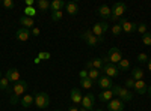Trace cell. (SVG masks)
I'll use <instances>...</instances> for the list:
<instances>
[{
    "instance_id": "1",
    "label": "cell",
    "mask_w": 151,
    "mask_h": 111,
    "mask_svg": "<svg viewBox=\"0 0 151 111\" xmlns=\"http://www.w3.org/2000/svg\"><path fill=\"white\" fill-rule=\"evenodd\" d=\"M27 87H29V84H27V81H24V80H20V81H17L14 84V87H12V93L14 95L11 96V104L12 105L18 104L20 96H23L24 93L27 92Z\"/></svg>"
},
{
    "instance_id": "2",
    "label": "cell",
    "mask_w": 151,
    "mask_h": 111,
    "mask_svg": "<svg viewBox=\"0 0 151 111\" xmlns=\"http://www.w3.org/2000/svg\"><path fill=\"white\" fill-rule=\"evenodd\" d=\"M112 92H113L115 96H118V99H121L124 102H129V101L133 99V92L125 89V87H121V86H118V84H115L112 87Z\"/></svg>"
},
{
    "instance_id": "3",
    "label": "cell",
    "mask_w": 151,
    "mask_h": 111,
    "mask_svg": "<svg viewBox=\"0 0 151 111\" xmlns=\"http://www.w3.org/2000/svg\"><path fill=\"white\" fill-rule=\"evenodd\" d=\"M80 38L88 44V45H91V47H97L98 42H103V38H97V36L92 33V30H85L82 35H80Z\"/></svg>"
},
{
    "instance_id": "4",
    "label": "cell",
    "mask_w": 151,
    "mask_h": 111,
    "mask_svg": "<svg viewBox=\"0 0 151 111\" xmlns=\"http://www.w3.org/2000/svg\"><path fill=\"white\" fill-rule=\"evenodd\" d=\"M33 98H35V105L38 107V108H47L48 105H50V96L45 93V92H40V93H36V95H33Z\"/></svg>"
},
{
    "instance_id": "5",
    "label": "cell",
    "mask_w": 151,
    "mask_h": 111,
    "mask_svg": "<svg viewBox=\"0 0 151 111\" xmlns=\"http://www.w3.org/2000/svg\"><path fill=\"white\" fill-rule=\"evenodd\" d=\"M106 59H107V63H113V65H116V63H119V62L122 60V54H121V51L118 50V48H110L109 50V53H107V56H106Z\"/></svg>"
},
{
    "instance_id": "6",
    "label": "cell",
    "mask_w": 151,
    "mask_h": 111,
    "mask_svg": "<svg viewBox=\"0 0 151 111\" xmlns=\"http://www.w3.org/2000/svg\"><path fill=\"white\" fill-rule=\"evenodd\" d=\"M101 72L104 74L106 77H109V78H116V77L119 75V69H118V66H116V65H113V63H104Z\"/></svg>"
},
{
    "instance_id": "7",
    "label": "cell",
    "mask_w": 151,
    "mask_h": 111,
    "mask_svg": "<svg viewBox=\"0 0 151 111\" xmlns=\"http://www.w3.org/2000/svg\"><path fill=\"white\" fill-rule=\"evenodd\" d=\"M91 30H92V33L97 36V38H103V33L109 30V24H107L106 21L97 23V24H94V27H92Z\"/></svg>"
},
{
    "instance_id": "8",
    "label": "cell",
    "mask_w": 151,
    "mask_h": 111,
    "mask_svg": "<svg viewBox=\"0 0 151 111\" xmlns=\"http://www.w3.org/2000/svg\"><path fill=\"white\" fill-rule=\"evenodd\" d=\"M97 84H98V87L103 89V90H110L113 86H115L112 83V78H109L106 75H100V78L97 80Z\"/></svg>"
},
{
    "instance_id": "9",
    "label": "cell",
    "mask_w": 151,
    "mask_h": 111,
    "mask_svg": "<svg viewBox=\"0 0 151 111\" xmlns=\"http://www.w3.org/2000/svg\"><path fill=\"white\" fill-rule=\"evenodd\" d=\"M94 104H95V95H92V93H88L86 96H83V99H82V108H85V110H88V111H91L92 110V107H94Z\"/></svg>"
},
{
    "instance_id": "10",
    "label": "cell",
    "mask_w": 151,
    "mask_h": 111,
    "mask_svg": "<svg viewBox=\"0 0 151 111\" xmlns=\"http://www.w3.org/2000/svg\"><path fill=\"white\" fill-rule=\"evenodd\" d=\"M125 11H127V6H125V3H122V2H116V3H113V6H112V15L122 18Z\"/></svg>"
},
{
    "instance_id": "11",
    "label": "cell",
    "mask_w": 151,
    "mask_h": 111,
    "mask_svg": "<svg viewBox=\"0 0 151 111\" xmlns=\"http://www.w3.org/2000/svg\"><path fill=\"white\" fill-rule=\"evenodd\" d=\"M107 110L109 111H122L124 110V101L118 99V98H113V99L109 101V104H107Z\"/></svg>"
},
{
    "instance_id": "12",
    "label": "cell",
    "mask_w": 151,
    "mask_h": 111,
    "mask_svg": "<svg viewBox=\"0 0 151 111\" xmlns=\"http://www.w3.org/2000/svg\"><path fill=\"white\" fill-rule=\"evenodd\" d=\"M119 26H121L122 32H125V33H133V32L136 30V24L130 23L129 20H125L124 17L119 20Z\"/></svg>"
},
{
    "instance_id": "13",
    "label": "cell",
    "mask_w": 151,
    "mask_h": 111,
    "mask_svg": "<svg viewBox=\"0 0 151 111\" xmlns=\"http://www.w3.org/2000/svg\"><path fill=\"white\" fill-rule=\"evenodd\" d=\"M8 80H9V83H17V81H20L21 78H20V72H18V69L17 68H11V69H8L6 71V75H5Z\"/></svg>"
},
{
    "instance_id": "14",
    "label": "cell",
    "mask_w": 151,
    "mask_h": 111,
    "mask_svg": "<svg viewBox=\"0 0 151 111\" xmlns=\"http://www.w3.org/2000/svg\"><path fill=\"white\" fill-rule=\"evenodd\" d=\"M134 92L137 95H145L148 92V84L144 81V80H139V81H134Z\"/></svg>"
},
{
    "instance_id": "15",
    "label": "cell",
    "mask_w": 151,
    "mask_h": 111,
    "mask_svg": "<svg viewBox=\"0 0 151 111\" xmlns=\"http://www.w3.org/2000/svg\"><path fill=\"white\" fill-rule=\"evenodd\" d=\"M15 36H17V39H18V41L26 42V41L30 38V32H29V29L21 27V29H18V30L15 32Z\"/></svg>"
},
{
    "instance_id": "16",
    "label": "cell",
    "mask_w": 151,
    "mask_h": 111,
    "mask_svg": "<svg viewBox=\"0 0 151 111\" xmlns=\"http://www.w3.org/2000/svg\"><path fill=\"white\" fill-rule=\"evenodd\" d=\"M97 14L101 17V18H104V20H107V18H110V15H112V9L107 6V5H101L98 8V12Z\"/></svg>"
},
{
    "instance_id": "17",
    "label": "cell",
    "mask_w": 151,
    "mask_h": 111,
    "mask_svg": "<svg viewBox=\"0 0 151 111\" xmlns=\"http://www.w3.org/2000/svg\"><path fill=\"white\" fill-rule=\"evenodd\" d=\"M82 99H83V96H82V93H80V90L79 89H71V101L76 104V105H79V104H82Z\"/></svg>"
},
{
    "instance_id": "18",
    "label": "cell",
    "mask_w": 151,
    "mask_h": 111,
    "mask_svg": "<svg viewBox=\"0 0 151 111\" xmlns=\"http://www.w3.org/2000/svg\"><path fill=\"white\" fill-rule=\"evenodd\" d=\"M20 104H21V107H23V108H29L32 104H35V98H33L32 95H24V96L21 98Z\"/></svg>"
},
{
    "instance_id": "19",
    "label": "cell",
    "mask_w": 151,
    "mask_h": 111,
    "mask_svg": "<svg viewBox=\"0 0 151 111\" xmlns=\"http://www.w3.org/2000/svg\"><path fill=\"white\" fill-rule=\"evenodd\" d=\"M113 96H115V95H113V92H112V89L110 90H103L101 93H100V101H101V102H109V101H112L113 99Z\"/></svg>"
},
{
    "instance_id": "20",
    "label": "cell",
    "mask_w": 151,
    "mask_h": 111,
    "mask_svg": "<svg viewBox=\"0 0 151 111\" xmlns=\"http://www.w3.org/2000/svg\"><path fill=\"white\" fill-rule=\"evenodd\" d=\"M20 24H21L24 29H32V27L35 26V21H33V18H30V17H21V18H20Z\"/></svg>"
},
{
    "instance_id": "21",
    "label": "cell",
    "mask_w": 151,
    "mask_h": 111,
    "mask_svg": "<svg viewBox=\"0 0 151 111\" xmlns=\"http://www.w3.org/2000/svg\"><path fill=\"white\" fill-rule=\"evenodd\" d=\"M65 9H67V12H68L70 15H76L79 12V6H77V3H76V2L65 3Z\"/></svg>"
},
{
    "instance_id": "22",
    "label": "cell",
    "mask_w": 151,
    "mask_h": 111,
    "mask_svg": "<svg viewBox=\"0 0 151 111\" xmlns=\"http://www.w3.org/2000/svg\"><path fill=\"white\" fill-rule=\"evenodd\" d=\"M64 6H65L64 0H53V2L50 3V9H52V12L53 11H64Z\"/></svg>"
},
{
    "instance_id": "23",
    "label": "cell",
    "mask_w": 151,
    "mask_h": 111,
    "mask_svg": "<svg viewBox=\"0 0 151 111\" xmlns=\"http://www.w3.org/2000/svg\"><path fill=\"white\" fill-rule=\"evenodd\" d=\"M132 78L134 81H139V80H144V71L141 68H134L132 69Z\"/></svg>"
},
{
    "instance_id": "24",
    "label": "cell",
    "mask_w": 151,
    "mask_h": 111,
    "mask_svg": "<svg viewBox=\"0 0 151 111\" xmlns=\"http://www.w3.org/2000/svg\"><path fill=\"white\" fill-rule=\"evenodd\" d=\"M118 69L119 71H124V72H127L130 69V60L129 59H122L119 63H118Z\"/></svg>"
},
{
    "instance_id": "25",
    "label": "cell",
    "mask_w": 151,
    "mask_h": 111,
    "mask_svg": "<svg viewBox=\"0 0 151 111\" xmlns=\"http://www.w3.org/2000/svg\"><path fill=\"white\" fill-rule=\"evenodd\" d=\"M35 5L40 11H48L50 9V2H47V0H38Z\"/></svg>"
},
{
    "instance_id": "26",
    "label": "cell",
    "mask_w": 151,
    "mask_h": 111,
    "mask_svg": "<svg viewBox=\"0 0 151 111\" xmlns=\"http://www.w3.org/2000/svg\"><path fill=\"white\" fill-rule=\"evenodd\" d=\"M80 86H82L83 89L89 90V89H92V86H94V81H92L91 78H83V80H80Z\"/></svg>"
},
{
    "instance_id": "27",
    "label": "cell",
    "mask_w": 151,
    "mask_h": 111,
    "mask_svg": "<svg viewBox=\"0 0 151 111\" xmlns=\"http://www.w3.org/2000/svg\"><path fill=\"white\" fill-rule=\"evenodd\" d=\"M88 78H91L92 81H97L100 78V71L98 69H91L88 71Z\"/></svg>"
},
{
    "instance_id": "28",
    "label": "cell",
    "mask_w": 151,
    "mask_h": 111,
    "mask_svg": "<svg viewBox=\"0 0 151 111\" xmlns=\"http://www.w3.org/2000/svg\"><path fill=\"white\" fill-rule=\"evenodd\" d=\"M62 17H64V11H53L52 12V21H55V23L60 21Z\"/></svg>"
},
{
    "instance_id": "29",
    "label": "cell",
    "mask_w": 151,
    "mask_h": 111,
    "mask_svg": "<svg viewBox=\"0 0 151 111\" xmlns=\"http://www.w3.org/2000/svg\"><path fill=\"white\" fill-rule=\"evenodd\" d=\"M92 65H94V69H98V71H101L103 69V66H104V60L103 59H94L92 60Z\"/></svg>"
},
{
    "instance_id": "30",
    "label": "cell",
    "mask_w": 151,
    "mask_h": 111,
    "mask_svg": "<svg viewBox=\"0 0 151 111\" xmlns=\"http://www.w3.org/2000/svg\"><path fill=\"white\" fill-rule=\"evenodd\" d=\"M36 14V9L33 6H26V9H24V17H30L33 18V15Z\"/></svg>"
},
{
    "instance_id": "31",
    "label": "cell",
    "mask_w": 151,
    "mask_h": 111,
    "mask_svg": "<svg viewBox=\"0 0 151 111\" xmlns=\"http://www.w3.org/2000/svg\"><path fill=\"white\" fill-rule=\"evenodd\" d=\"M0 89L2 90H9V80L6 77L0 78Z\"/></svg>"
},
{
    "instance_id": "32",
    "label": "cell",
    "mask_w": 151,
    "mask_h": 111,
    "mask_svg": "<svg viewBox=\"0 0 151 111\" xmlns=\"http://www.w3.org/2000/svg\"><path fill=\"white\" fill-rule=\"evenodd\" d=\"M142 44L147 45V47L151 45V33L150 32H147L145 35H142Z\"/></svg>"
},
{
    "instance_id": "33",
    "label": "cell",
    "mask_w": 151,
    "mask_h": 111,
    "mask_svg": "<svg viewBox=\"0 0 151 111\" xmlns=\"http://www.w3.org/2000/svg\"><path fill=\"white\" fill-rule=\"evenodd\" d=\"M148 56L145 54V53H141V54H137V62L139 63H148Z\"/></svg>"
},
{
    "instance_id": "34",
    "label": "cell",
    "mask_w": 151,
    "mask_h": 111,
    "mask_svg": "<svg viewBox=\"0 0 151 111\" xmlns=\"http://www.w3.org/2000/svg\"><path fill=\"white\" fill-rule=\"evenodd\" d=\"M2 5H3V8H6V9H14V8H15V5H14V2H12V0H3Z\"/></svg>"
},
{
    "instance_id": "35",
    "label": "cell",
    "mask_w": 151,
    "mask_h": 111,
    "mask_svg": "<svg viewBox=\"0 0 151 111\" xmlns=\"http://www.w3.org/2000/svg\"><path fill=\"white\" fill-rule=\"evenodd\" d=\"M112 33L115 35V36H119V35L122 33V29H121V26H119V24H115V26L112 27Z\"/></svg>"
},
{
    "instance_id": "36",
    "label": "cell",
    "mask_w": 151,
    "mask_h": 111,
    "mask_svg": "<svg viewBox=\"0 0 151 111\" xmlns=\"http://www.w3.org/2000/svg\"><path fill=\"white\" fill-rule=\"evenodd\" d=\"M124 87H125V89H129V90H130V89H133V87H134V80H133V78L125 80V83H124Z\"/></svg>"
},
{
    "instance_id": "37",
    "label": "cell",
    "mask_w": 151,
    "mask_h": 111,
    "mask_svg": "<svg viewBox=\"0 0 151 111\" xmlns=\"http://www.w3.org/2000/svg\"><path fill=\"white\" fill-rule=\"evenodd\" d=\"M137 32H139L141 35H145L147 33V26L145 24H139V26H137Z\"/></svg>"
},
{
    "instance_id": "38",
    "label": "cell",
    "mask_w": 151,
    "mask_h": 111,
    "mask_svg": "<svg viewBox=\"0 0 151 111\" xmlns=\"http://www.w3.org/2000/svg\"><path fill=\"white\" fill-rule=\"evenodd\" d=\"M85 68H86V71H91V69H94V65H92V60H89V62H86V63H85Z\"/></svg>"
},
{
    "instance_id": "39",
    "label": "cell",
    "mask_w": 151,
    "mask_h": 111,
    "mask_svg": "<svg viewBox=\"0 0 151 111\" xmlns=\"http://www.w3.org/2000/svg\"><path fill=\"white\" fill-rule=\"evenodd\" d=\"M79 75H80V80H83V78H88V71H86V69L80 71V72H79Z\"/></svg>"
},
{
    "instance_id": "40",
    "label": "cell",
    "mask_w": 151,
    "mask_h": 111,
    "mask_svg": "<svg viewBox=\"0 0 151 111\" xmlns=\"http://www.w3.org/2000/svg\"><path fill=\"white\" fill-rule=\"evenodd\" d=\"M48 57H50L48 53H40V56H38V59H40V60L41 59H48Z\"/></svg>"
},
{
    "instance_id": "41",
    "label": "cell",
    "mask_w": 151,
    "mask_h": 111,
    "mask_svg": "<svg viewBox=\"0 0 151 111\" xmlns=\"http://www.w3.org/2000/svg\"><path fill=\"white\" fill-rule=\"evenodd\" d=\"M32 35L38 36V35H40V29H38V27H33V29H32Z\"/></svg>"
},
{
    "instance_id": "42",
    "label": "cell",
    "mask_w": 151,
    "mask_h": 111,
    "mask_svg": "<svg viewBox=\"0 0 151 111\" xmlns=\"http://www.w3.org/2000/svg\"><path fill=\"white\" fill-rule=\"evenodd\" d=\"M110 20H112V21H115V23H116V21H119L121 18H119V17H115V15H110Z\"/></svg>"
},
{
    "instance_id": "43",
    "label": "cell",
    "mask_w": 151,
    "mask_h": 111,
    "mask_svg": "<svg viewBox=\"0 0 151 111\" xmlns=\"http://www.w3.org/2000/svg\"><path fill=\"white\" fill-rule=\"evenodd\" d=\"M26 5H27V6H33L35 2H33V0H26Z\"/></svg>"
},
{
    "instance_id": "44",
    "label": "cell",
    "mask_w": 151,
    "mask_h": 111,
    "mask_svg": "<svg viewBox=\"0 0 151 111\" xmlns=\"http://www.w3.org/2000/svg\"><path fill=\"white\" fill-rule=\"evenodd\" d=\"M68 111H79V108L76 107V105H73V107H70V108H68Z\"/></svg>"
},
{
    "instance_id": "45",
    "label": "cell",
    "mask_w": 151,
    "mask_h": 111,
    "mask_svg": "<svg viewBox=\"0 0 151 111\" xmlns=\"http://www.w3.org/2000/svg\"><path fill=\"white\" fill-rule=\"evenodd\" d=\"M148 71H150V72H151V59H150V60H148Z\"/></svg>"
},
{
    "instance_id": "46",
    "label": "cell",
    "mask_w": 151,
    "mask_h": 111,
    "mask_svg": "<svg viewBox=\"0 0 151 111\" xmlns=\"http://www.w3.org/2000/svg\"><path fill=\"white\" fill-rule=\"evenodd\" d=\"M147 93H148V96L151 98V86H150V87H148V92H147Z\"/></svg>"
},
{
    "instance_id": "47",
    "label": "cell",
    "mask_w": 151,
    "mask_h": 111,
    "mask_svg": "<svg viewBox=\"0 0 151 111\" xmlns=\"http://www.w3.org/2000/svg\"><path fill=\"white\" fill-rule=\"evenodd\" d=\"M79 111H88V110H85V108H79Z\"/></svg>"
},
{
    "instance_id": "48",
    "label": "cell",
    "mask_w": 151,
    "mask_h": 111,
    "mask_svg": "<svg viewBox=\"0 0 151 111\" xmlns=\"http://www.w3.org/2000/svg\"><path fill=\"white\" fill-rule=\"evenodd\" d=\"M95 111H103V110H95Z\"/></svg>"
},
{
    "instance_id": "49",
    "label": "cell",
    "mask_w": 151,
    "mask_h": 111,
    "mask_svg": "<svg viewBox=\"0 0 151 111\" xmlns=\"http://www.w3.org/2000/svg\"><path fill=\"white\" fill-rule=\"evenodd\" d=\"M0 78H2V72H0Z\"/></svg>"
},
{
    "instance_id": "50",
    "label": "cell",
    "mask_w": 151,
    "mask_h": 111,
    "mask_svg": "<svg viewBox=\"0 0 151 111\" xmlns=\"http://www.w3.org/2000/svg\"><path fill=\"white\" fill-rule=\"evenodd\" d=\"M55 111H60V110H55Z\"/></svg>"
},
{
    "instance_id": "51",
    "label": "cell",
    "mask_w": 151,
    "mask_h": 111,
    "mask_svg": "<svg viewBox=\"0 0 151 111\" xmlns=\"http://www.w3.org/2000/svg\"><path fill=\"white\" fill-rule=\"evenodd\" d=\"M0 3H2V2H0Z\"/></svg>"
}]
</instances>
